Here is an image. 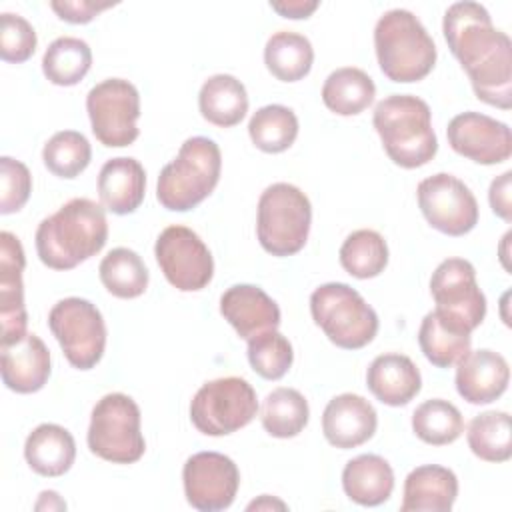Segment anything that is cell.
Masks as SVG:
<instances>
[{
  "label": "cell",
  "mask_w": 512,
  "mask_h": 512,
  "mask_svg": "<svg viewBox=\"0 0 512 512\" xmlns=\"http://www.w3.org/2000/svg\"><path fill=\"white\" fill-rule=\"evenodd\" d=\"M86 110L96 140L108 148L130 146L140 134V94L124 78H106L92 86Z\"/></svg>",
  "instance_id": "cell-11"
},
{
  "label": "cell",
  "mask_w": 512,
  "mask_h": 512,
  "mask_svg": "<svg viewBox=\"0 0 512 512\" xmlns=\"http://www.w3.org/2000/svg\"><path fill=\"white\" fill-rule=\"evenodd\" d=\"M510 190H512V170L502 172L498 178L492 180L490 190H488V200L490 208L496 216H500L504 222L512 220V200H510Z\"/></svg>",
  "instance_id": "cell-43"
},
{
  "label": "cell",
  "mask_w": 512,
  "mask_h": 512,
  "mask_svg": "<svg viewBox=\"0 0 512 512\" xmlns=\"http://www.w3.org/2000/svg\"><path fill=\"white\" fill-rule=\"evenodd\" d=\"M92 66V50L82 38L60 36L42 56V72L56 86L78 84Z\"/></svg>",
  "instance_id": "cell-33"
},
{
  "label": "cell",
  "mask_w": 512,
  "mask_h": 512,
  "mask_svg": "<svg viewBox=\"0 0 512 512\" xmlns=\"http://www.w3.org/2000/svg\"><path fill=\"white\" fill-rule=\"evenodd\" d=\"M412 430L426 444L446 446L462 436L464 418L452 402L432 398L414 410Z\"/></svg>",
  "instance_id": "cell-37"
},
{
  "label": "cell",
  "mask_w": 512,
  "mask_h": 512,
  "mask_svg": "<svg viewBox=\"0 0 512 512\" xmlns=\"http://www.w3.org/2000/svg\"><path fill=\"white\" fill-rule=\"evenodd\" d=\"M312 206L294 184L276 182L258 198L256 236L260 246L278 258L300 252L308 240Z\"/></svg>",
  "instance_id": "cell-6"
},
{
  "label": "cell",
  "mask_w": 512,
  "mask_h": 512,
  "mask_svg": "<svg viewBox=\"0 0 512 512\" xmlns=\"http://www.w3.org/2000/svg\"><path fill=\"white\" fill-rule=\"evenodd\" d=\"M32 176L24 162L10 156L0 158V214H14L28 202Z\"/></svg>",
  "instance_id": "cell-41"
},
{
  "label": "cell",
  "mask_w": 512,
  "mask_h": 512,
  "mask_svg": "<svg viewBox=\"0 0 512 512\" xmlns=\"http://www.w3.org/2000/svg\"><path fill=\"white\" fill-rule=\"evenodd\" d=\"M320 4L316 0H284V2H270V8L284 18L302 20L308 18Z\"/></svg>",
  "instance_id": "cell-44"
},
{
  "label": "cell",
  "mask_w": 512,
  "mask_h": 512,
  "mask_svg": "<svg viewBox=\"0 0 512 512\" xmlns=\"http://www.w3.org/2000/svg\"><path fill=\"white\" fill-rule=\"evenodd\" d=\"M458 496V478L450 468L424 464L404 480L402 512H448Z\"/></svg>",
  "instance_id": "cell-24"
},
{
  "label": "cell",
  "mask_w": 512,
  "mask_h": 512,
  "mask_svg": "<svg viewBox=\"0 0 512 512\" xmlns=\"http://www.w3.org/2000/svg\"><path fill=\"white\" fill-rule=\"evenodd\" d=\"M246 508H248V510H272V508L286 510V504H284L282 500H276V498L268 496V494H262L258 500L250 502Z\"/></svg>",
  "instance_id": "cell-46"
},
{
  "label": "cell",
  "mask_w": 512,
  "mask_h": 512,
  "mask_svg": "<svg viewBox=\"0 0 512 512\" xmlns=\"http://www.w3.org/2000/svg\"><path fill=\"white\" fill-rule=\"evenodd\" d=\"M292 360V344L278 330H268L248 340V362L266 380H280L290 370Z\"/></svg>",
  "instance_id": "cell-39"
},
{
  "label": "cell",
  "mask_w": 512,
  "mask_h": 512,
  "mask_svg": "<svg viewBox=\"0 0 512 512\" xmlns=\"http://www.w3.org/2000/svg\"><path fill=\"white\" fill-rule=\"evenodd\" d=\"M442 32L450 52L466 70L478 100L512 108V42L492 24L488 10L478 2L448 6Z\"/></svg>",
  "instance_id": "cell-1"
},
{
  "label": "cell",
  "mask_w": 512,
  "mask_h": 512,
  "mask_svg": "<svg viewBox=\"0 0 512 512\" xmlns=\"http://www.w3.org/2000/svg\"><path fill=\"white\" fill-rule=\"evenodd\" d=\"M310 314L326 338L344 350L364 348L378 332L374 308L344 282L318 286L310 296Z\"/></svg>",
  "instance_id": "cell-7"
},
{
  "label": "cell",
  "mask_w": 512,
  "mask_h": 512,
  "mask_svg": "<svg viewBox=\"0 0 512 512\" xmlns=\"http://www.w3.org/2000/svg\"><path fill=\"white\" fill-rule=\"evenodd\" d=\"M420 212L426 222L448 236H464L478 224V202L470 188L456 176L438 172L416 188Z\"/></svg>",
  "instance_id": "cell-14"
},
{
  "label": "cell",
  "mask_w": 512,
  "mask_h": 512,
  "mask_svg": "<svg viewBox=\"0 0 512 512\" xmlns=\"http://www.w3.org/2000/svg\"><path fill=\"white\" fill-rule=\"evenodd\" d=\"M256 412V390L240 376L202 384L190 402V420L206 436L232 434L250 424Z\"/></svg>",
  "instance_id": "cell-9"
},
{
  "label": "cell",
  "mask_w": 512,
  "mask_h": 512,
  "mask_svg": "<svg viewBox=\"0 0 512 512\" xmlns=\"http://www.w3.org/2000/svg\"><path fill=\"white\" fill-rule=\"evenodd\" d=\"M342 488L346 496L360 506H380L394 490L392 466L378 454H360L346 462Z\"/></svg>",
  "instance_id": "cell-26"
},
{
  "label": "cell",
  "mask_w": 512,
  "mask_h": 512,
  "mask_svg": "<svg viewBox=\"0 0 512 512\" xmlns=\"http://www.w3.org/2000/svg\"><path fill=\"white\" fill-rule=\"evenodd\" d=\"M376 96L374 80L356 66L336 68L322 86L324 106L338 116H356L364 112Z\"/></svg>",
  "instance_id": "cell-29"
},
{
  "label": "cell",
  "mask_w": 512,
  "mask_h": 512,
  "mask_svg": "<svg viewBox=\"0 0 512 512\" xmlns=\"http://www.w3.org/2000/svg\"><path fill=\"white\" fill-rule=\"evenodd\" d=\"M24 266L26 256L18 236L8 230L0 232V346H10L28 334V314L22 282Z\"/></svg>",
  "instance_id": "cell-17"
},
{
  "label": "cell",
  "mask_w": 512,
  "mask_h": 512,
  "mask_svg": "<svg viewBox=\"0 0 512 512\" xmlns=\"http://www.w3.org/2000/svg\"><path fill=\"white\" fill-rule=\"evenodd\" d=\"M106 208L90 198H72L36 228V252L52 270H72L96 256L108 240Z\"/></svg>",
  "instance_id": "cell-2"
},
{
  "label": "cell",
  "mask_w": 512,
  "mask_h": 512,
  "mask_svg": "<svg viewBox=\"0 0 512 512\" xmlns=\"http://www.w3.org/2000/svg\"><path fill=\"white\" fill-rule=\"evenodd\" d=\"M42 160L54 176L70 180L88 168L92 148L82 132L60 130L44 144Z\"/></svg>",
  "instance_id": "cell-38"
},
{
  "label": "cell",
  "mask_w": 512,
  "mask_h": 512,
  "mask_svg": "<svg viewBox=\"0 0 512 512\" xmlns=\"http://www.w3.org/2000/svg\"><path fill=\"white\" fill-rule=\"evenodd\" d=\"M378 426L374 406L360 394L344 392L334 396L322 414L324 438L340 450L368 442Z\"/></svg>",
  "instance_id": "cell-18"
},
{
  "label": "cell",
  "mask_w": 512,
  "mask_h": 512,
  "mask_svg": "<svg viewBox=\"0 0 512 512\" xmlns=\"http://www.w3.org/2000/svg\"><path fill=\"white\" fill-rule=\"evenodd\" d=\"M100 282L116 298H138L148 288V268L144 260L130 248L110 250L98 266Z\"/></svg>",
  "instance_id": "cell-31"
},
{
  "label": "cell",
  "mask_w": 512,
  "mask_h": 512,
  "mask_svg": "<svg viewBox=\"0 0 512 512\" xmlns=\"http://www.w3.org/2000/svg\"><path fill=\"white\" fill-rule=\"evenodd\" d=\"M184 496L200 512L228 508L240 486V472L232 458L220 452H196L182 468Z\"/></svg>",
  "instance_id": "cell-15"
},
{
  "label": "cell",
  "mask_w": 512,
  "mask_h": 512,
  "mask_svg": "<svg viewBox=\"0 0 512 512\" xmlns=\"http://www.w3.org/2000/svg\"><path fill=\"white\" fill-rule=\"evenodd\" d=\"M340 264L358 280L376 278L388 264V244L384 236L370 228L354 230L340 246Z\"/></svg>",
  "instance_id": "cell-36"
},
{
  "label": "cell",
  "mask_w": 512,
  "mask_h": 512,
  "mask_svg": "<svg viewBox=\"0 0 512 512\" xmlns=\"http://www.w3.org/2000/svg\"><path fill=\"white\" fill-rule=\"evenodd\" d=\"M34 508L36 510H44V508H48V510H66V502L58 496V492L44 490L40 494V500L34 504Z\"/></svg>",
  "instance_id": "cell-45"
},
{
  "label": "cell",
  "mask_w": 512,
  "mask_h": 512,
  "mask_svg": "<svg viewBox=\"0 0 512 512\" xmlns=\"http://www.w3.org/2000/svg\"><path fill=\"white\" fill-rule=\"evenodd\" d=\"M314 62L310 40L298 32H274L264 46V64L268 72L282 82L302 80Z\"/></svg>",
  "instance_id": "cell-30"
},
{
  "label": "cell",
  "mask_w": 512,
  "mask_h": 512,
  "mask_svg": "<svg viewBox=\"0 0 512 512\" xmlns=\"http://www.w3.org/2000/svg\"><path fill=\"white\" fill-rule=\"evenodd\" d=\"M372 124L388 158L400 168H420L438 152L430 106L418 96H386L376 104Z\"/></svg>",
  "instance_id": "cell-3"
},
{
  "label": "cell",
  "mask_w": 512,
  "mask_h": 512,
  "mask_svg": "<svg viewBox=\"0 0 512 512\" xmlns=\"http://www.w3.org/2000/svg\"><path fill=\"white\" fill-rule=\"evenodd\" d=\"M24 458L36 474L56 478L72 468L76 460V442L64 426L44 422L28 434L24 442Z\"/></svg>",
  "instance_id": "cell-25"
},
{
  "label": "cell",
  "mask_w": 512,
  "mask_h": 512,
  "mask_svg": "<svg viewBox=\"0 0 512 512\" xmlns=\"http://www.w3.org/2000/svg\"><path fill=\"white\" fill-rule=\"evenodd\" d=\"M262 426L274 438L298 436L310 418L306 398L294 388H274L262 404Z\"/></svg>",
  "instance_id": "cell-34"
},
{
  "label": "cell",
  "mask_w": 512,
  "mask_h": 512,
  "mask_svg": "<svg viewBox=\"0 0 512 512\" xmlns=\"http://www.w3.org/2000/svg\"><path fill=\"white\" fill-rule=\"evenodd\" d=\"M156 262L166 280L180 292H198L214 276V260L204 240L182 224L160 232L154 244Z\"/></svg>",
  "instance_id": "cell-13"
},
{
  "label": "cell",
  "mask_w": 512,
  "mask_h": 512,
  "mask_svg": "<svg viewBox=\"0 0 512 512\" xmlns=\"http://www.w3.org/2000/svg\"><path fill=\"white\" fill-rule=\"evenodd\" d=\"M374 48L382 74L392 82H418L436 64V44L422 22L404 8L384 12L374 28Z\"/></svg>",
  "instance_id": "cell-4"
},
{
  "label": "cell",
  "mask_w": 512,
  "mask_h": 512,
  "mask_svg": "<svg viewBox=\"0 0 512 512\" xmlns=\"http://www.w3.org/2000/svg\"><path fill=\"white\" fill-rule=\"evenodd\" d=\"M248 134L258 150L280 154L294 144L298 136V118L288 106L268 104L252 114Z\"/></svg>",
  "instance_id": "cell-35"
},
{
  "label": "cell",
  "mask_w": 512,
  "mask_h": 512,
  "mask_svg": "<svg viewBox=\"0 0 512 512\" xmlns=\"http://www.w3.org/2000/svg\"><path fill=\"white\" fill-rule=\"evenodd\" d=\"M468 446L474 456L486 462H506L512 456V424L510 414L488 410L474 416L466 432Z\"/></svg>",
  "instance_id": "cell-32"
},
{
  "label": "cell",
  "mask_w": 512,
  "mask_h": 512,
  "mask_svg": "<svg viewBox=\"0 0 512 512\" xmlns=\"http://www.w3.org/2000/svg\"><path fill=\"white\" fill-rule=\"evenodd\" d=\"M114 6L112 2H96V0H52L50 8L58 14L60 20L70 24H88L102 10Z\"/></svg>",
  "instance_id": "cell-42"
},
{
  "label": "cell",
  "mask_w": 512,
  "mask_h": 512,
  "mask_svg": "<svg viewBox=\"0 0 512 512\" xmlns=\"http://www.w3.org/2000/svg\"><path fill=\"white\" fill-rule=\"evenodd\" d=\"M446 136L456 154L476 164H500L512 154V132L508 124L480 112L454 116L448 122Z\"/></svg>",
  "instance_id": "cell-16"
},
{
  "label": "cell",
  "mask_w": 512,
  "mask_h": 512,
  "mask_svg": "<svg viewBox=\"0 0 512 512\" xmlns=\"http://www.w3.org/2000/svg\"><path fill=\"white\" fill-rule=\"evenodd\" d=\"M222 154L214 140L192 136L158 176L156 198L172 212H188L204 202L220 180Z\"/></svg>",
  "instance_id": "cell-5"
},
{
  "label": "cell",
  "mask_w": 512,
  "mask_h": 512,
  "mask_svg": "<svg viewBox=\"0 0 512 512\" xmlns=\"http://www.w3.org/2000/svg\"><path fill=\"white\" fill-rule=\"evenodd\" d=\"M456 366V390L470 404H490L508 388V362L494 350H470Z\"/></svg>",
  "instance_id": "cell-20"
},
{
  "label": "cell",
  "mask_w": 512,
  "mask_h": 512,
  "mask_svg": "<svg viewBox=\"0 0 512 512\" xmlns=\"http://www.w3.org/2000/svg\"><path fill=\"white\" fill-rule=\"evenodd\" d=\"M146 194V172L136 158H110L98 174V196L102 206L118 216L138 210Z\"/></svg>",
  "instance_id": "cell-22"
},
{
  "label": "cell",
  "mask_w": 512,
  "mask_h": 512,
  "mask_svg": "<svg viewBox=\"0 0 512 512\" xmlns=\"http://www.w3.org/2000/svg\"><path fill=\"white\" fill-rule=\"evenodd\" d=\"M86 440L90 452L106 462H138L146 450L138 404L122 392L102 396L92 408Z\"/></svg>",
  "instance_id": "cell-8"
},
{
  "label": "cell",
  "mask_w": 512,
  "mask_h": 512,
  "mask_svg": "<svg viewBox=\"0 0 512 512\" xmlns=\"http://www.w3.org/2000/svg\"><path fill=\"white\" fill-rule=\"evenodd\" d=\"M366 386L386 406H406L422 388L418 366L404 354L376 356L366 372Z\"/></svg>",
  "instance_id": "cell-23"
},
{
  "label": "cell",
  "mask_w": 512,
  "mask_h": 512,
  "mask_svg": "<svg viewBox=\"0 0 512 512\" xmlns=\"http://www.w3.org/2000/svg\"><path fill=\"white\" fill-rule=\"evenodd\" d=\"M220 314L244 340L280 326L278 304L254 284L230 286L220 296Z\"/></svg>",
  "instance_id": "cell-19"
},
{
  "label": "cell",
  "mask_w": 512,
  "mask_h": 512,
  "mask_svg": "<svg viewBox=\"0 0 512 512\" xmlns=\"http://www.w3.org/2000/svg\"><path fill=\"white\" fill-rule=\"evenodd\" d=\"M2 382L16 394H32L44 388L50 378V350L36 334L0 346Z\"/></svg>",
  "instance_id": "cell-21"
},
{
  "label": "cell",
  "mask_w": 512,
  "mask_h": 512,
  "mask_svg": "<svg viewBox=\"0 0 512 512\" xmlns=\"http://www.w3.org/2000/svg\"><path fill=\"white\" fill-rule=\"evenodd\" d=\"M430 294L436 312L448 322L472 334L486 316V296L476 282L474 266L464 258H448L430 278Z\"/></svg>",
  "instance_id": "cell-12"
},
{
  "label": "cell",
  "mask_w": 512,
  "mask_h": 512,
  "mask_svg": "<svg viewBox=\"0 0 512 512\" xmlns=\"http://www.w3.org/2000/svg\"><path fill=\"white\" fill-rule=\"evenodd\" d=\"M48 328L74 368L90 370L102 360L106 324L90 300L78 296L58 300L48 312Z\"/></svg>",
  "instance_id": "cell-10"
},
{
  "label": "cell",
  "mask_w": 512,
  "mask_h": 512,
  "mask_svg": "<svg viewBox=\"0 0 512 512\" xmlns=\"http://www.w3.org/2000/svg\"><path fill=\"white\" fill-rule=\"evenodd\" d=\"M198 108L204 120L218 128H232L248 112V94L244 84L232 74L210 76L198 94Z\"/></svg>",
  "instance_id": "cell-27"
},
{
  "label": "cell",
  "mask_w": 512,
  "mask_h": 512,
  "mask_svg": "<svg viewBox=\"0 0 512 512\" xmlns=\"http://www.w3.org/2000/svg\"><path fill=\"white\" fill-rule=\"evenodd\" d=\"M418 344L430 364L436 368H450L470 352L472 336L432 310L422 318Z\"/></svg>",
  "instance_id": "cell-28"
},
{
  "label": "cell",
  "mask_w": 512,
  "mask_h": 512,
  "mask_svg": "<svg viewBox=\"0 0 512 512\" xmlns=\"http://www.w3.org/2000/svg\"><path fill=\"white\" fill-rule=\"evenodd\" d=\"M36 44V30L24 16L12 12L0 14V58L4 62H26L34 54Z\"/></svg>",
  "instance_id": "cell-40"
}]
</instances>
